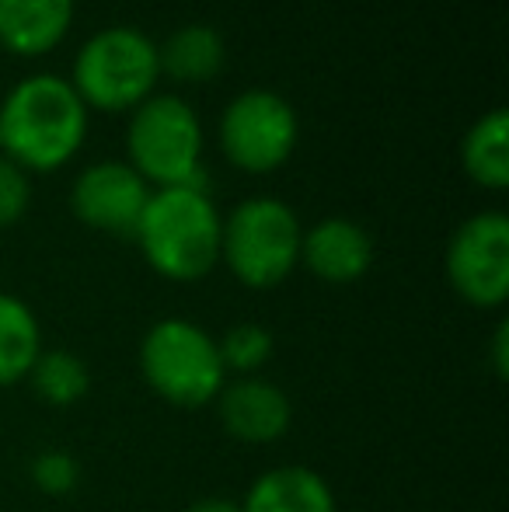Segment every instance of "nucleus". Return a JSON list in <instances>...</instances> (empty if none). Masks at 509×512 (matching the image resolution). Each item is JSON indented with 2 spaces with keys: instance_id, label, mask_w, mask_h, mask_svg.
Listing matches in <instances>:
<instances>
[{
  "instance_id": "obj_2",
  "label": "nucleus",
  "mask_w": 509,
  "mask_h": 512,
  "mask_svg": "<svg viewBox=\"0 0 509 512\" xmlns=\"http://www.w3.org/2000/svg\"><path fill=\"white\" fill-rule=\"evenodd\" d=\"M220 216L206 189H154L133 230L147 265L171 283H199L220 262Z\"/></svg>"
},
{
  "instance_id": "obj_16",
  "label": "nucleus",
  "mask_w": 509,
  "mask_h": 512,
  "mask_svg": "<svg viewBox=\"0 0 509 512\" xmlns=\"http://www.w3.org/2000/svg\"><path fill=\"white\" fill-rule=\"evenodd\" d=\"M42 356L39 317L25 300L0 293V387L28 380L35 359Z\"/></svg>"
},
{
  "instance_id": "obj_13",
  "label": "nucleus",
  "mask_w": 509,
  "mask_h": 512,
  "mask_svg": "<svg viewBox=\"0 0 509 512\" xmlns=\"http://www.w3.org/2000/svg\"><path fill=\"white\" fill-rule=\"evenodd\" d=\"M238 506L241 512H335V495L318 471L290 464L258 474Z\"/></svg>"
},
{
  "instance_id": "obj_9",
  "label": "nucleus",
  "mask_w": 509,
  "mask_h": 512,
  "mask_svg": "<svg viewBox=\"0 0 509 512\" xmlns=\"http://www.w3.org/2000/svg\"><path fill=\"white\" fill-rule=\"evenodd\" d=\"M150 185L126 161H95L70 185V209L91 230L116 237H133Z\"/></svg>"
},
{
  "instance_id": "obj_23",
  "label": "nucleus",
  "mask_w": 509,
  "mask_h": 512,
  "mask_svg": "<svg viewBox=\"0 0 509 512\" xmlns=\"http://www.w3.org/2000/svg\"><path fill=\"white\" fill-rule=\"evenodd\" d=\"M0 157H4V147H0Z\"/></svg>"
},
{
  "instance_id": "obj_15",
  "label": "nucleus",
  "mask_w": 509,
  "mask_h": 512,
  "mask_svg": "<svg viewBox=\"0 0 509 512\" xmlns=\"http://www.w3.org/2000/svg\"><path fill=\"white\" fill-rule=\"evenodd\" d=\"M461 168L482 189H509V112L503 105L471 122L461 140Z\"/></svg>"
},
{
  "instance_id": "obj_11",
  "label": "nucleus",
  "mask_w": 509,
  "mask_h": 512,
  "mask_svg": "<svg viewBox=\"0 0 509 512\" xmlns=\"http://www.w3.org/2000/svg\"><path fill=\"white\" fill-rule=\"evenodd\" d=\"M300 265L328 286H349L374 265V241L356 220L325 216L300 237Z\"/></svg>"
},
{
  "instance_id": "obj_18",
  "label": "nucleus",
  "mask_w": 509,
  "mask_h": 512,
  "mask_svg": "<svg viewBox=\"0 0 509 512\" xmlns=\"http://www.w3.org/2000/svg\"><path fill=\"white\" fill-rule=\"evenodd\" d=\"M272 335L262 324H234L217 338L220 363H224L227 377H258L265 363L272 359Z\"/></svg>"
},
{
  "instance_id": "obj_5",
  "label": "nucleus",
  "mask_w": 509,
  "mask_h": 512,
  "mask_svg": "<svg viewBox=\"0 0 509 512\" xmlns=\"http://www.w3.org/2000/svg\"><path fill=\"white\" fill-rule=\"evenodd\" d=\"M297 213L272 196H252L231 209L220 227V262L248 290H276L300 265Z\"/></svg>"
},
{
  "instance_id": "obj_6",
  "label": "nucleus",
  "mask_w": 509,
  "mask_h": 512,
  "mask_svg": "<svg viewBox=\"0 0 509 512\" xmlns=\"http://www.w3.org/2000/svg\"><path fill=\"white\" fill-rule=\"evenodd\" d=\"M140 373L150 391L175 408L213 405L227 384L217 338L185 317H164L143 335Z\"/></svg>"
},
{
  "instance_id": "obj_20",
  "label": "nucleus",
  "mask_w": 509,
  "mask_h": 512,
  "mask_svg": "<svg viewBox=\"0 0 509 512\" xmlns=\"http://www.w3.org/2000/svg\"><path fill=\"white\" fill-rule=\"evenodd\" d=\"M32 206V178L25 168L0 157V230L14 227Z\"/></svg>"
},
{
  "instance_id": "obj_1",
  "label": "nucleus",
  "mask_w": 509,
  "mask_h": 512,
  "mask_svg": "<svg viewBox=\"0 0 509 512\" xmlns=\"http://www.w3.org/2000/svg\"><path fill=\"white\" fill-rule=\"evenodd\" d=\"M88 115V105L60 74L25 77L0 102L4 157L35 175L60 171L84 147Z\"/></svg>"
},
{
  "instance_id": "obj_17",
  "label": "nucleus",
  "mask_w": 509,
  "mask_h": 512,
  "mask_svg": "<svg viewBox=\"0 0 509 512\" xmlns=\"http://www.w3.org/2000/svg\"><path fill=\"white\" fill-rule=\"evenodd\" d=\"M28 380H32V391L39 394V401H46V405H53V408H70L88 394L91 370L74 352L53 349L35 359Z\"/></svg>"
},
{
  "instance_id": "obj_4",
  "label": "nucleus",
  "mask_w": 509,
  "mask_h": 512,
  "mask_svg": "<svg viewBox=\"0 0 509 512\" xmlns=\"http://www.w3.org/2000/svg\"><path fill=\"white\" fill-rule=\"evenodd\" d=\"M161 81L157 42L140 28L109 25L95 32L74 56L70 88L88 112H133Z\"/></svg>"
},
{
  "instance_id": "obj_12",
  "label": "nucleus",
  "mask_w": 509,
  "mask_h": 512,
  "mask_svg": "<svg viewBox=\"0 0 509 512\" xmlns=\"http://www.w3.org/2000/svg\"><path fill=\"white\" fill-rule=\"evenodd\" d=\"M74 0H0V46L14 56H46L74 25Z\"/></svg>"
},
{
  "instance_id": "obj_21",
  "label": "nucleus",
  "mask_w": 509,
  "mask_h": 512,
  "mask_svg": "<svg viewBox=\"0 0 509 512\" xmlns=\"http://www.w3.org/2000/svg\"><path fill=\"white\" fill-rule=\"evenodd\" d=\"M489 359H492V373L499 380L509 377V324L499 321L492 331V345H489Z\"/></svg>"
},
{
  "instance_id": "obj_19",
  "label": "nucleus",
  "mask_w": 509,
  "mask_h": 512,
  "mask_svg": "<svg viewBox=\"0 0 509 512\" xmlns=\"http://www.w3.org/2000/svg\"><path fill=\"white\" fill-rule=\"evenodd\" d=\"M32 481L46 495H67L81 481V467L67 450H42L32 460Z\"/></svg>"
},
{
  "instance_id": "obj_8",
  "label": "nucleus",
  "mask_w": 509,
  "mask_h": 512,
  "mask_svg": "<svg viewBox=\"0 0 509 512\" xmlns=\"http://www.w3.org/2000/svg\"><path fill=\"white\" fill-rule=\"evenodd\" d=\"M443 269L464 304L478 310L503 307L509 300V216L503 209L468 216L450 234Z\"/></svg>"
},
{
  "instance_id": "obj_10",
  "label": "nucleus",
  "mask_w": 509,
  "mask_h": 512,
  "mask_svg": "<svg viewBox=\"0 0 509 512\" xmlns=\"http://www.w3.org/2000/svg\"><path fill=\"white\" fill-rule=\"evenodd\" d=\"M220 425L241 443H276L293 422V405L283 387L265 377H234L217 394Z\"/></svg>"
},
{
  "instance_id": "obj_22",
  "label": "nucleus",
  "mask_w": 509,
  "mask_h": 512,
  "mask_svg": "<svg viewBox=\"0 0 509 512\" xmlns=\"http://www.w3.org/2000/svg\"><path fill=\"white\" fill-rule=\"evenodd\" d=\"M185 512H241V506L234 499H220V495H210V499L192 502Z\"/></svg>"
},
{
  "instance_id": "obj_14",
  "label": "nucleus",
  "mask_w": 509,
  "mask_h": 512,
  "mask_svg": "<svg viewBox=\"0 0 509 512\" xmlns=\"http://www.w3.org/2000/svg\"><path fill=\"white\" fill-rule=\"evenodd\" d=\"M161 77L178 84H206L224 70L227 42L213 25H185L157 46Z\"/></svg>"
},
{
  "instance_id": "obj_7",
  "label": "nucleus",
  "mask_w": 509,
  "mask_h": 512,
  "mask_svg": "<svg viewBox=\"0 0 509 512\" xmlns=\"http://www.w3.org/2000/svg\"><path fill=\"white\" fill-rule=\"evenodd\" d=\"M220 150L245 175H269L293 157L300 140V119L283 95L269 88H248L220 115Z\"/></svg>"
},
{
  "instance_id": "obj_3",
  "label": "nucleus",
  "mask_w": 509,
  "mask_h": 512,
  "mask_svg": "<svg viewBox=\"0 0 509 512\" xmlns=\"http://www.w3.org/2000/svg\"><path fill=\"white\" fill-rule=\"evenodd\" d=\"M129 168L150 189H206L203 122L178 95H150L129 112Z\"/></svg>"
}]
</instances>
